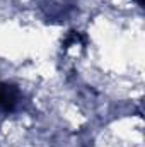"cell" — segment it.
<instances>
[{
    "label": "cell",
    "instance_id": "obj_1",
    "mask_svg": "<svg viewBox=\"0 0 145 147\" xmlns=\"http://www.w3.org/2000/svg\"><path fill=\"white\" fill-rule=\"evenodd\" d=\"M21 99V92L14 84L0 82V111L10 113L17 108Z\"/></svg>",
    "mask_w": 145,
    "mask_h": 147
}]
</instances>
